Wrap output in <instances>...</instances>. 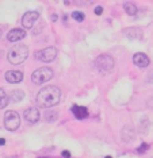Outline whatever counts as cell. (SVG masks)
Here are the masks:
<instances>
[{"instance_id": "ffe728a7", "label": "cell", "mask_w": 153, "mask_h": 158, "mask_svg": "<svg viewBox=\"0 0 153 158\" xmlns=\"http://www.w3.org/2000/svg\"><path fill=\"white\" fill-rule=\"evenodd\" d=\"M72 18H73L76 22H83L86 16H84V14L82 11H75L73 14H72Z\"/></svg>"}, {"instance_id": "7c38bea8", "label": "cell", "mask_w": 153, "mask_h": 158, "mask_svg": "<svg viewBox=\"0 0 153 158\" xmlns=\"http://www.w3.org/2000/svg\"><path fill=\"white\" fill-rule=\"evenodd\" d=\"M24 37H26V31L22 30V28H14L7 34V39L10 42H18V41L23 39Z\"/></svg>"}, {"instance_id": "7402d4cb", "label": "cell", "mask_w": 153, "mask_h": 158, "mask_svg": "<svg viewBox=\"0 0 153 158\" xmlns=\"http://www.w3.org/2000/svg\"><path fill=\"white\" fill-rule=\"evenodd\" d=\"M146 83H148V84H152L153 83V70L149 72L148 76H146Z\"/></svg>"}, {"instance_id": "44dd1931", "label": "cell", "mask_w": 153, "mask_h": 158, "mask_svg": "<svg viewBox=\"0 0 153 158\" xmlns=\"http://www.w3.org/2000/svg\"><path fill=\"white\" fill-rule=\"evenodd\" d=\"M148 149H149V145H148V143H142L141 146H140L138 149H137V151H138L140 154H144V153H145V151L148 150Z\"/></svg>"}, {"instance_id": "ac0fdd59", "label": "cell", "mask_w": 153, "mask_h": 158, "mask_svg": "<svg viewBox=\"0 0 153 158\" xmlns=\"http://www.w3.org/2000/svg\"><path fill=\"white\" fill-rule=\"evenodd\" d=\"M123 9H125V12H126L127 15H130V16H134V15L137 14V7L133 4V3H130V2H126L123 4Z\"/></svg>"}, {"instance_id": "ba28073f", "label": "cell", "mask_w": 153, "mask_h": 158, "mask_svg": "<svg viewBox=\"0 0 153 158\" xmlns=\"http://www.w3.org/2000/svg\"><path fill=\"white\" fill-rule=\"evenodd\" d=\"M121 137H122V139L126 142V143L133 142L136 139V130H134V127L132 124H126L122 128V131H121Z\"/></svg>"}, {"instance_id": "f546056e", "label": "cell", "mask_w": 153, "mask_h": 158, "mask_svg": "<svg viewBox=\"0 0 153 158\" xmlns=\"http://www.w3.org/2000/svg\"><path fill=\"white\" fill-rule=\"evenodd\" d=\"M43 158H48V157H43Z\"/></svg>"}, {"instance_id": "6da1fadb", "label": "cell", "mask_w": 153, "mask_h": 158, "mask_svg": "<svg viewBox=\"0 0 153 158\" xmlns=\"http://www.w3.org/2000/svg\"><path fill=\"white\" fill-rule=\"evenodd\" d=\"M61 97L60 88L54 87V85H48L43 89H41L37 95V104L42 108H49L56 104H58Z\"/></svg>"}, {"instance_id": "4fadbf2b", "label": "cell", "mask_w": 153, "mask_h": 158, "mask_svg": "<svg viewBox=\"0 0 153 158\" xmlns=\"http://www.w3.org/2000/svg\"><path fill=\"white\" fill-rule=\"evenodd\" d=\"M72 112H73V115L76 116V119H79V120H84V119L88 116L87 108L86 107H82V106H73L72 107Z\"/></svg>"}, {"instance_id": "30bf717a", "label": "cell", "mask_w": 153, "mask_h": 158, "mask_svg": "<svg viewBox=\"0 0 153 158\" xmlns=\"http://www.w3.org/2000/svg\"><path fill=\"white\" fill-rule=\"evenodd\" d=\"M5 80L10 84H18L23 80V73L19 70H8L5 73Z\"/></svg>"}, {"instance_id": "9c48e42d", "label": "cell", "mask_w": 153, "mask_h": 158, "mask_svg": "<svg viewBox=\"0 0 153 158\" xmlns=\"http://www.w3.org/2000/svg\"><path fill=\"white\" fill-rule=\"evenodd\" d=\"M24 119H26L29 123H37L39 120V111L35 108V107H30V108H27L26 111L23 113Z\"/></svg>"}, {"instance_id": "d6986e66", "label": "cell", "mask_w": 153, "mask_h": 158, "mask_svg": "<svg viewBox=\"0 0 153 158\" xmlns=\"http://www.w3.org/2000/svg\"><path fill=\"white\" fill-rule=\"evenodd\" d=\"M45 119H46V122L53 123V122H56L58 119V113L56 111H48L45 113Z\"/></svg>"}, {"instance_id": "cb8c5ba5", "label": "cell", "mask_w": 153, "mask_h": 158, "mask_svg": "<svg viewBox=\"0 0 153 158\" xmlns=\"http://www.w3.org/2000/svg\"><path fill=\"white\" fill-rule=\"evenodd\" d=\"M102 12H103V8L100 7V5H98V7L95 8V14L96 15H102Z\"/></svg>"}, {"instance_id": "3957f363", "label": "cell", "mask_w": 153, "mask_h": 158, "mask_svg": "<svg viewBox=\"0 0 153 158\" xmlns=\"http://www.w3.org/2000/svg\"><path fill=\"white\" fill-rule=\"evenodd\" d=\"M53 70L50 68H39L31 74V81L35 85H42L46 81L53 78Z\"/></svg>"}, {"instance_id": "484cf974", "label": "cell", "mask_w": 153, "mask_h": 158, "mask_svg": "<svg viewBox=\"0 0 153 158\" xmlns=\"http://www.w3.org/2000/svg\"><path fill=\"white\" fill-rule=\"evenodd\" d=\"M57 19H58V16H57V15H56V14H54V15H52V20H53V22H56V20H57Z\"/></svg>"}, {"instance_id": "4dcf8cb0", "label": "cell", "mask_w": 153, "mask_h": 158, "mask_svg": "<svg viewBox=\"0 0 153 158\" xmlns=\"http://www.w3.org/2000/svg\"><path fill=\"white\" fill-rule=\"evenodd\" d=\"M152 158H153V157H152Z\"/></svg>"}, {"instance_id": "277c9868", "label": "cell", "mask_w": 153, "mask_h": 158, "mask_svg": "<svg viewBox=\"0 0 153 158\" xmlns=\"http://www.w3.org/2000/svg\"><path fill=\"white\" fill-rule=\"evenodd\" d=\"M95 66L102 73H108L114 68V58L108 54H102L95 59Z\"/></svg>"}, {"instance_id": "603a6c76", "label": "cell", "mask_w": 153, "mask_h": 158, "mask_svg": "<svg viewBox=\"0 0 153 158\" xmlns=\"http://www.w3.org/2000/svg\"><path fill=\"white\" fill-rule=\"evenodd\" d=\"M61 156L64 157V158H71V151L69 150H62Z\"/></svg>"}, {"instance_id": "8fae6325", "label": "cell", "mask_w": 153, "mask_h": 158, "mask_svg": "<svg viewBox=\"0 0 153 158\" xmlns=\"http://www.w3.org/2000/svg\"><path fill=\"white\" fill-rule=\"evenodd\" d=\"M133 62L138 68H146L151 61H149V57L146 54H144V53H136L133 57Z\"/></svg>"}, {"instance_id": "52a82bcc", "label": "cell", "mask_w": 153, "mask_h": 158, "mask_svg": "<svg viewBox=\"0 0 153 158\" xmlns=\"http://www.w3.org/2000/svg\"><path fill=\"white\" fill-rule=\"evenodd\" d=\"M38 18H39L38 11H27L22 16V26L24 28H33L34 23L38 20Z\"/></svg>"}, {"instance_id": "f1b7e54d", "label": "cell", "mask_w": 153, "mask_h": 158, "mask_svg": "<svg viewBox=\"0 0 153 158\" xmlns=\"http://www.w3.org/2000/svg\"><path fill=\"white\" fill-rule=\"evenodd\" d=\"M104 158H112V157H110V156H107V157H104Z\"/></svg>"}, {"instance_id": "8992f818", "label": "cell", "mask_w": 153, "mask_h": 158, "mask_svg": "<svg viewBox=\"0 0 153 158\" xmlns=\"http://www.w3.org/2000/svg\"><path fill=\"white\" fill-rule=\"evenodd\" d=\"M56 56H57V49L53 47V46L46 47V49L39 50V52L35 53V58L39 59V61H42V62H52V61H54Z\"/></svg>"}, {"instance_id": "83f0119b", "label": "cell", "mask_w": 153, "mask_h": 158, "mask_svg": "<svg viewBox=\"0 0 153 158\" xmlns=\"http://www.w3.org/2000/svg\"><path fill=\"white\" fill-rule=\"evenodd\" d=\"M2 34H3V31H2V28H0V38H2Z\"/></svg>"}, {"instance_id": "e0dca14e", "label": "cell", "mask_w": 153, "mask_h": 158, "mask_svg": "<svg viewBox=\"0 0 153 158\" xmlns=\"http://www.w3.org/2000/svg\"><path fill=\"white\" fill-rule=\"evenodd\" d=\"M8 102H10V96H7L5 91L3 89V88H0V110L5 108Z\"/></svg>"}, {"instance_id": "2e32d148", "label": "cell", "mask_w": 153, "mask_h": 158, "mask_svg": "<svg viewBox=\"0 0 153 158\" xmlns=\"http://www.w3.org/2000/svg\"><path fill=\"white\" fill-rule=\"evenodd\" d=\"M23 97H24V92L20 89H14L10 93V100L14 103H19L20 100H23Z\"/></svg>"}, {"instance_id": "d4e9b609", "label": "cell", "mask_w": 153, "mask_h": 158, "mask_svg": "<svg viewBox=\"0 0 153 158\" xmlns=\"http://www.w3.org/2000/svg\"><path fill=\"white\" fill-rule=\"evenodd\" d=\"M5 145V139L4 138H0V146H4Z\"/></svg>"}, {"instance_id": "7a4b0ae2", "label": "cell", "mask_w": 153, "mask_h": 158, "mask_svg": "<svg viewBox=\"0 0 153 158\" xmlns=\"http://www.w3.org/2000/svg\"><path fill=\"white\" fill-rule=\"evenodd\" d=\"M29 57V49L26 45H15L8 50L7 59L12 65H20Z\"/></svg>"}, {"instance_id": "9a60e30c", "label": "cell", "mask_w": 153, "mask_h": 158, "mask_svg": "<svg viewBox=\"0 0 153 158\" xmlns=\"http://www.w3.org/2000/svg\"><path fill=\"white\" fill-rule=\"evenodd\" d=\"M151 126H152V123L149 122V119L146 118H142V120L140 122V132H141L142 135H146L149 132V128H151Z\"/></svg>"}, {"instance_id": "5bb4252c", "label": "cell", "mask_w": 153, "mask_h": 158, "mask_svg": "<svg viewBox=\"0 0 153 158\" xmlns=\"http://www.w3.org/2000/svg\"><path fill=\"white\" fill-rule=\"evenodd\" d=\"M123 33L126 34V37L129 39H141L142 38V31L137 27H130V28H125Z\"/></svg>"}, {"instance_id": "5b68a950", "label": "cell", "mask_w": 153, "mask_h": 158, "mask_svg": "<svg viewBox=\"0 0 153 158\" xmlns=\"http://www.w3.org/2000/svg\"><path fill=\"white\" fill-rule=\"evenodd\" d=\"M20 126V116L15 111H7L4 115V127L8 131L18 130Z\"/></svg>"}, {"instance_id": "4316f807", "label": "cell", "mask_w": 153, "mask_h": 158, "mask_svg": "<svg viewBox=\"0 0 153 158\" xmlns=\"http://www.w3.org/2000/svg\"><path fill=\"white\" fill-rule=\"evenodd\" d=\"M67 19H68L67 15H64V16H62V20H64V22H67Z\"/></svg>"}]
</instances>
